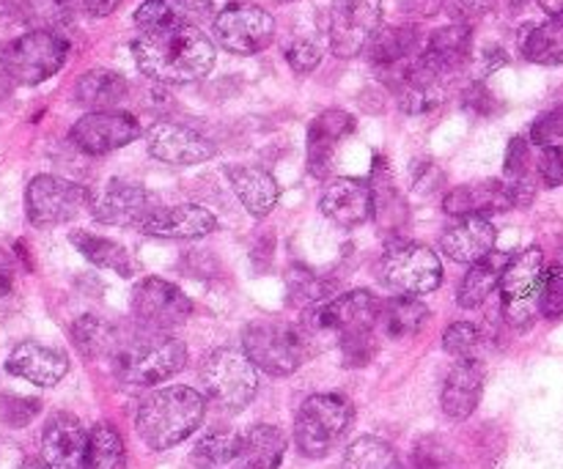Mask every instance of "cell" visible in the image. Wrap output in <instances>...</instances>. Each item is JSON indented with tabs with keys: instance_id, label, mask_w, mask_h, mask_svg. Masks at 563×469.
<instances>
[{
	"instance_id": "cell-3",
	"label": "cell",
	"mask_w": 563,
	"mask_h": 469,
	"mask_svg": "<svg viewBox=\"0 0 563 469\" xmlns=\"http://www.w3.org/2000/svg\"><path fill=\"white\" fill-rule=\"evenodd\" d=\"M313 349L317 344L302 324L278 322V319L251 322L242 335V351L251 357L258 371L269 377H291Z\"/></svg>"
},
{
	"instance_id": "cell-11",
	"label": "cell",
	"mask_w": 563,
	"mask_h": 469,
	"mask_svg": "<svg viewBox=\"0 0 563 469\" xmlns=\"http://www.w3.org/2000/svg\"><path fill=\"white\" fill-rule=\"evenodd\" d=\"M383 22V0H333L328 36L339 58H355L368 47Z\"/></svg>"
},
{
	"instance_id": "cell-31",
	"label": "cell",
	"mask_w": 563,
	"mask_h": 469,
	"mask_svg": "<svg viewBox=\"0 0 563 469\" xmlns=\"http://www.w3.org/2000/svg\"><path fill=\"white\" fill-rule=\"evenodd\" d=\"M71 340H75L80 355L88 357V360H99V357L113 360L119 346L124 344V335H121V330L113 322L88 313V316H80L71 324Z\"/></svg>"
},
{
	"instance_id": "cell-19",
	"label": "cell",
	"mask_w": 563,
	"mask_h": 469,
	"mask_svg": "<svg viewBox=\"0 0 563 469\" xmlns=\"http://www.w3.org/2000/svg\"><path fill=\"white\" fill-rule=\"evenodd\" d=\"M319 209L335 225H363L374 214V187L363 179H335L324 187Z\"/></svg>"
},
{
	"instance_id": "cell-35",
	"label": "cell",
	"mask_w": 563,
	"mask_h": 469,
	"mask_svg": "<svg viewBox=\"0 0 563 469\" xmlns=\"http://www.w3.org/2000/svg\"><path fill=\"white\" fill-rule=\"evenodd\" d=\"M429 308L423 305L418 297H394V300L383 302V311H379V324H383L385 333L390 338H407V335H416L418 330L427 324Z\"/></svg>"
},
{
	"instance_id": "cell-33",
	"label": "cell",
	"mask_w": 563,
	"mask_h": 469,
	"mask_svg": "<svg viewBox=\"0 0 563 469\" xmlns=\"http://www.w3.org/2000/svg\"><path fill=\"white\" fill-rule=\"evenodd\" d=\"M286 454V437L275 426H253L242 437L240 469H278Z\"/></svg>"
},
{
	"instance_id": "cell-4",
	"label": "cell",
	"mask_w": 563,
	"mask_h": 469,
	"mask_svg": "<svg viewBox=\"0 0 563 469\" xmlns=\"http://www.w3.org/2000/svg\"><path fill=\"white\" fill-rule=\"evenodd\" d=\"M110 362L121 382L148 388L179 373L187 362V349L174 335L143 330L141 335L124 338Z\"/></svg>"
},
{
	"instance_id": "cell-29",
	"label": "cell",
	"mask_w": 563,
	"mask_h": 469,
	"mask_svg": "<svg viewBox=\"0 0 563 469\" xmlns=\"http://www.w3.org/2000/svg\"><path fill=\"white\" fill-rule=\"evenodd\" d=\"M229 181L234 187L236 198L253 217H267L278 203V181L256 165H234L229 168Z\"/></svg>"
},
{
	"instance_id": "cell-28",
	"label": "cell",
	"mask_w": 563,
	"mask_h": 469,
	"mask_svg": "<svg viewBox=\"0 0 563 469\" xmlns=\"http://www.w3.org/2000/svg\"><path fill=\"white\" fill-rule=\"evenodd\" d=\"M418 55H421V33L410 25L379 27L377 36L368 42V60L383 71L399 69Z\"/></svg>"
},
{
	"instance_id": "cell-40",
	"label": "cell",
	"mask_w": 563,
	"mask_h": 469,
	"mask_svg": "<svg viewBox=\"0 0 563 469\" xmlns=\"http://www.w3.org/2000/svg\"><path fill=\"white\" fill-rule=\"evenodd\" d=\"M286 291H289L291 305H317L333 291L330 280L319 278L306 267H291L286 272Z\"/></svg>"
},
{
	"instance_id": "cell-39",
	"label": "cell",
	"mask_w": 563,
	"mask_h": 469,
	"mask_svg": "<svg viewBox=\"0 0 563 469\" xmlns=\"http://www.w3.org/2000/svg\"><path fill=\"white\" fill-rule=\"evenodd\" d=\"M341 469H401L396 450L377 437H361L350 445Z\"/></svg>"
},
{
	"instance_id": "cell-44",
	"label": "cell",
	"mask_w": 563,
	"mask_h": 469,
	"mask_svg": "<svg viewBox=\"0 0 563 469\" xmlns=\"http://www.w3.org/2000/svg\"><path fill=\"white\" fill-rule=\"evenodd\" d=\"M559 141H563V104L539 115L531 126V143L537 146H555Z\"/></svg>"
},
{
	"instance_id": "cell-51",
	"label": "cell",
	"mask_w": 563,
	"mask_h": 469,
	"mask_svg": "<svg viewBox=\"0 0 563 469\" xmlns=\"http://www.w3.org/2000/svg\"><path fill=\"white\" fill-rule=\"evenodd\" d=\"M412 467L416 469H451L449 450L434 439H423L412 454Z\"/></svg>"
},
{
	"instance_id": "cell-36",
	"label": "cell",
	"mask_w": 563,
	"mask_h": 469,
	"mask_svg": "<svg viewBox=\"0 0 563 469\" xmlns=\"http://www.w3.org/2000/svg\"><path fill=\"white\" fill-rule=\"evenodd\" d=\"M71 245H75L88 261L97 264L99 269H110V272L121 275V278H130L132 275L130 253L121 245H115V242L86 234V231H75V234H71Z\"/></svg>"
},
{
	"instance_id": "cell-53",
	"label": "cell",
	"mask_w": 563,
	"mask_h": 469,
	"mask_svg": "<svg viewBox=\"0 0 563 469\" xmlns=\"http://www.w3.org/2000/svg\"><path fill=\"white\" fill-rule=\"evenodd\" d=\"M27 16V5H22L20 0H0V27L16 25Z\"/></svg>"
},
{
	"instance_id": "cell-12",
	"label": "cell",
	"mask_w": 563,
	"mask_h": 469,
	"mask_svg": "<svg viewBox=\"0 0 563 469\" xmlns=\"http://www.w3.org/2000/svg\"><path fill=\"white\" fill-rule=\"evenodd\" d=\"M91 206V192L58 176H36L25 190L27 220L38 228L60 225Z\"/></svg>"
},
{
	"instance_id": "cell-46",
	"label": "cell",
	"mask_w": 563,
	"mask_h": 469,
	"mask_svg": "<svg viewBox=\"0 0 563 469\" xmlns=\"http://www.w3.org/2000/svg\"><path fill=\"white\" fill-rule=\"evenodd\" d=\"M77 3L80 0H31L27 3V16L47 22V25H58V22L69 20Z\"/></svg>"
},
{
	"instance_id": "cell-45",
	"label": "cell",
	"mask_w": 563,
	"mask_h": 469,
	"mask_svg": "<svg viewBox=\"0 0 563 469\" xmlns=\"http://www.w3.org/2000/svg\"><path fill=\"white\" fill-rule=\"evenodd\" d=\"M443 11L460 25H471V22L482 20L489 11L498 5V0H440Z\"/></svg>"
},
{
	"instance_id": "cell-52",
	"label": "cell",
	"mask_w": 563,
	"mask_h": 469,
	"mask_svg": "<svg viewBox=\"0 0 563 469\" xmlns=\"http://www.w3.org/2000/svg\"><path fill=\"white\" fill-rule=\"evenodd\" d=\"M462 104H465L467 113L473 115H493L498 113V99L493 97V91H489L487 86H482V82H473L471 88L465 91V97H462Z\"/></svg>"
},
{
	"instance_id": "cell-48",
	"label": "cell",
	"mask_w": 563,
	"mask_h": 469,
	"mask_svg": "<svg viewBox=\"0 0 563 469\" xmlns=\"http://www.w3.org/2000/svg\"><path fill=\"white\" fill-rule=\"evenodd\" d=\"M38 410H42L38 401L16 399V395H9V399L0 401V415H3V421L14 428L27 426V423L38 415Z\"/></svg>"
},
{
	"instance_id": "cell-30",
	"label": "cell",
	"mask_w": 563,
	"mask_h": 469,
	"mask_svg": "<svg viewBox=\"0 0 563 469\" xmlns=\"http://www.w3.org/2000/svg\"><path fill=\"white\" fill-rule=\"evenodd\" d=\"M509 258L511 256H506V253L493 250L487 258L473 264L471 272H467L465 280H462L460 291H456V302H460V308L473 311V308L484 305L487 297L500 286V278H504L506 267H509Z\"/></svg>"
},
{
	"instance_id": "cell-23",
	"label": "cell",
	"mask_w": 563,
	"mask_h": 469,
	"mask_svg": "<svg viewBox=\"0 0 563 469\" xmlns=\"http://www.w3.org/2000/svg\"><path fill=\"white\" fill-rule=\"evenodd\" d=\"M443 209L451 217H487V214L509 212L515 209L511 187L506 181H478L462 185L443 198Z\"/></svg>"
},
{
	"instance_id": "cell-14",
	"label": "cell",
	"mask_w": 563,
	"mask_h": 469,
	"mask_svg": "<svg viewBox=\"0 0 563 469\" xmlns=\"http://www.w3.org/2000/svg\"><path fill=\"white\" fill-rule=\"evenodd\" d=\"M275 20L262 5L234 3L214 16V38L234 55H256L273 44Z\"/></svg>"
},
{
	"instance_id": "cell-42",
	"label": "cell",
	"mask_w": 563,
	"mask_h": 469,
	"mask_svg": "<svg viewBox=\"0 0 563 469\" xmlns=\"http://www.w3.org/2000/svg\"><path fill=\"white\" fill-rule=\"evenodd\" d=\"M482 344V330L471 322H454L449 324L443 335V349L449 355L460 357V360H467V357H476L473 351Z\"/></svg>"
},
{
	"instance_id": "cell-54",
	"label": "cell",
	"mask_w": 563,
	"mask_h": 469,
	"mask_svg": "<svg viewBox=\"0 0 563 469\" xmlns=\"http://www.w3.org/2000/svg\"><path fill=\"white\" fill-rule=\"evenodd\" d=\"M11 283H14V264L5 253H0V297L9 294Z\"/></svg>"
},
{
	"instance_id": "cell-57",
	"label": "cell",
	"mask_w": 563,
	"mask_h": 469,
	"mask_svg": "<svg viewBox=\"0 0 563 469\" xmlns=\"http://www.w3.org/2000/svg\"><path fill=\"white\" fill-rule=\"evenodd\" d=\"M11 86H14V80H11L9 69H5V47H0V99L9 97Z\"/></svg>"
},
{
	"instance_id": "cell-18",
	"label": "cell",
	"mask_w": 563,
	"mask_h": 469,
	"mask_svg": "<svg viewBox=\"0 0 563 469\" xmlns=\"http://www.w3.org/2000/svg\"><path fill=\"white\" fill-rule=\"evenodd\" d=\"M88 434L75 415L58 412L42 434V465L47 469H86Z\"/></svg>"
},
{
	"instance_id": "cell-7",
	"label": "cell",
	"mask_w": 563,
	"mask_h": 469,
	"mask_svg": "<svg viewBox=\"0 0 563 469\" xmlns=\"http://www.w3.org/2000/svg\"><path fill=\"white\" fill-rule=\"evenodd\" d=\"M379 272H383L385 286L401 297L432 294L443 283V264L438 253L407 239L388 242Z\"/></svg>"
},
{
	"instance_id": "cell-55",
	"label": "cell",
	"mask_w": 563,
	"mask_h": 469,
	"mask_svg": "<svg viewBox=\"0 0 563 469\" xmlns=\"http://www.w3.org/2000/svg\"><path fill=\"white\" fill-rule=\"evenodd\" d=\"M119 3L121 0H80V5L86 9V14H91V16H108Z\"/></svg>"
},
{
	"instance_id": "cell-43",
	"label": "cell",
	"mask_w": 563,
	"mask_h": 469,
	"mask_svg": "<svg viewBox=\"0 0 563 469\" xmlns=\"http://www.w3.org/2000/svg\"><path fill=\"white\" fill-rule=\"evenodd\" d=\"M539 313H544L548 319L563 316V267L548 269V275H544Z\"/></svg>"
},
{
	"instance_id": "cell-47",
	"label": "cell",
	"mask_w": 563,
	"mask_h": 469,
	"mask_svg": "<svg viewBox=\"0 0 563 469\" xmlns=\"http://www.w3.org/2000/svg\"><path fill=\"white\" fill-rule=\"evenodd\" d=\"M528 165H531V148H528V141L526 137H511L509 148H506V163H504L506 181L526 179Z\"/></svg>"
},
{
	"instance_id": "cell-22",
	"label": "cell",
	"mask_w": 563,
	"mask_h": 469,
	"mask_svg": "<svg viewBox=\"0 0 563 469\" xmlns=\"http://www.w3.org/2000/svg\"><path fill=\"white\" fill-rule=\"evenodd\" d=\"M218 228V220L209 209L196 203H181V206L157 209L152 217L143 223V234L157 236V239H203Z\"/></svg>"
},
{
	"instance_id": "cell-2",
	"label": "cell",
	"mask_w": 563,
	"mask_h": 469,
	"mask_svg": "<svg viewBox=\"0 0 563 469\" xmlns=\"http://www.w3.org/2000/svg\"><path fill=\"white\" fill-rule=\"evenodd\" d=\"M207 401L192 388L176 384V388L157 390L146 395L137 406V434L152 450H168L185 443L201 426Z\"/></svg>"
},
{
	"instance_id": "cell-38",
	"label": "cell",
	"mask_w": 563,
	"mask_h": 469,
	"mask_svg": "<svg viewBox=\"0 0 563 469\" xmlns=\"http://www.w3.org/2000/svg\"><path fill=\"white\" fill-rule=\"evenodd\" d=\"M242 450V437L240 434L229 432V428H214V432L203 434L198 439L196 450H192V465L201 469H214L223 467L229 461L240 459Z\"/></svg>"
},
{
	"instance_id": "cell-58",
	"label": "cell",
	"mask_w": 563,
	"mask_h": 469,
	"mask_svg": "<svg viewBox=\"0 0 563 469\" xmlns=\"http://www.w3.org/2000/svg\"><path fill=\"white\" fill-rule=\"evenodd\" d=\"M539 5H542L544 11H548V14H553V16H561L563 14V0H537Z\"/></svg>"
},
{
	"instance_id": "cell-8",
	"label": "cell",
	"mask_w": 563,
	"mask_h": 469,
	"mask_svg": "<svg viewBox=\"0 0 563 469\" xmlns=\"http://www.w3.org/2000/svg\"><path fill=\"white\" fill-rule=\"evenodd\" d=\"M544 275H548V267L539 247H528L509 258V267L500 278V311H504L506 324L517 330L531 327L539 313Z\"/></svg>"
},
{
	"instance_id": "cell-24",
	"label": "cell",
	"mask_w": 563,
	"mask_h": 469,
	"mask_svg": "<svg viewBox=\"0 0 563 469\" xmlns=\"http://www.w3.org/2000/svg\"><path fill=\"white\" fill-rule=\"evenodd\" d=\"M473 53V31L471 25H445L429 36V42L421 49V64L427 66L432 75L443 80L445 75H454L456 69L467 64Z\"/></svg>"
},
{
	"instance_id": "cell-17",
	"label": "cell",
	"mask_w": 563,
	"mask_h": 469,
	"mask_svg": "<svg viewBox=\"0 0 563 469\" xmlns=\"http://www.w3.org/2000/svg\"><path fill=\"white\" fill-rule=\"evenodd\" d=\"M146 146L154 159L168 165H198L218 154L209 137L190 130V126L176 124V121H157L146 132Z\"/></svg>"
},
{
	"instance_id": "cell-6",
	"label": "cell",
	"mask_w": 563,
	"mask_h": 469,
	"mask_svg": "<svg viewBox=\"0 0 563 469\" xmlns=\"http://www.w3.org/2000/svg\"><path fill=\"white\" fill-rule=\"evenodd\" d=\"M355 417V406L341 393H317L306 399L295 421L297 448L308 459H322L344 437Z\"/></svg>"
},
{
	"instance_id": "cell-56",
	"label": "cell",
	"mask_w": 563,
	"mask_h": 469,
	"mask_svg": "<svg viewBox=\"0 0 563 469\" xmlns=\"http://www.w3.org/2000/svg\"><path fill=\"white\" fill-rule=\"evenodd\" d=\"M506 53L504 49H498V47H487V53H484V71H495L498 69V66H506Z\"/></svg>"
},
{
	"instance_id": "cell-27",
	"label": "cell",
	"mask_w": 563,
	"mask_h": 469,
	"mask_svg": "<svg viewBox=\"0 0 563 469\" xmlns=\"http://www.w3.org/2000/svg\"><path fill=\"white\" fill-rule=\"evenodd\" d=\"M209 16H212V0H146L135 11V22L143 31L198 27Z\"/></svg>"
},
{
	"instance_id": "cell-21",
	"label": "cell",
	"mask_w": 563,
	"mask_h": 469,
	"mask_svg": "<svg viewBox=\"0 0 563 469\" xmlns=\"http://www.w3.org/2000/svg\"><path fill=\"white\" fill-rule=\"evenodd\" d=\"M5 371L14 377L25 379V382L36 384V388H53L69 371V357L64 351L53 349V346L36 344V340H25L16 346L5 360Z\"/></svg>"
},
{
	"instance_id": "cell-16",
	"label": "cell",
	"mask_w": 563,
	"mask_h": 469,
	"mask_svg": "<svg viewBox=\"0 0 563 469\" xmlns=\"http://www.w3.org/2000/svg\"><path fill=\"white\" fill-rule=\"evenodd\" d=\"M141 137V124L135 115L115 113V110H102V113H88L71 126V143L80 152L102 157V154L115 152L126 143Z\"/></svg>"
},
{
	"instance_id": "cell-10",
	"label": "cell",
	"mask_w": 563,
	"mask_h": 469,
	"mask_svg": "<svg viewBox=\"0 0 563 469\" xmlns=\"http://www.w3.org/2000/svg\"><path fill=\"white\" fill-rule=\"evenodd\" d=\"M383 302L366 289H355L350 294H341L330 300L328 305L311 308L302 319V327L311 335L313 344L319 338H344L357 330H374L379 324Z\"/></svg>"
},
{
	"instance_id": "cell-49",
	"label": "cell",
	"mask_w": 563,
	"mask_h": 469,
	"mask_svg": "<svg viewBox=\"0 0 563 469\" xmlns=\"http://www.w3.org/2000/svg\"><path fill=\"white\" fill-rule=\"evenodd\" d=\"M539 179L544 187H561L563 185V146H544L539 154Z\"/></svg>"
},
{
	"instance_id": "cell-9",
	"label": "cell",
	"mask_w": 563,
	"mask_h": 469,
	"mask_svg": "<svg viewBox=\"0 0 563 469\" xmlns=\"http://www.w3.org/2000/svg\"><path fill=\"white\" fill-rule=\"evenodd\" d=\"M66 53H69V44L60 33L38 27L5 44V69L11 80L20 86H38L64 66Z\"/></svg>"
},
{
	"instance_id": "cell-37",
	"label": "cell",
	"mask_w": 563,
	"mask_h": 469,
	"mask_svg": "<svg viewBox=\"0 0 563 469\" xmlns=\"http://www.w3.org/2000/svg\"><path fill=\"white\" fill-rule=\"evenodd\" d=\"M126 454L124 439L115 432L113 423H97L88 432V450H86V469H124Z\"/></svg>"
},
{
	"instance_id": "cell-5",
	"label": "cell",
	"mask_w": 563,
	"mask_h": 469,
	"mask_svg": "<svg viewBox=\"0 0 563 469\" xmlns=\"http://www.w3.org/2000/svg\"><path fill=\"white\" fill-rule=\"evenodd\" d=\"M203 395L223 412H240L256 399L258 368L240 349H214L201 362Z\"/></svg>"
},
{
	"instance_id": "cell-26",
	"label": "cell",
	"mask_w": 563,
	"mask_h": 469,
	"mask_svg": "<svg viewBox=\"0 0 563 469\" xmlns=\"http://www.w3.org/2000/svg\"><path fill=\"white\" fill-rule=\"evenodd\" d=\"M495 247V225L487 217H462L440 239V250L456 264H476Z\"/></svg>"
},
{
	"instance_id": "cell-20",
	"label": "cell",
	"mask_w": 563,
	"mask_h": 469,
	"mask_svg": "<svg viewBox=\"0 0 563 469\" xmlns=\"http://www.w3.org/2000/svg\"><path fill=\"white\" fill-rule=\"evenodd\" d=\"M352 130H355V119L339 108L324 110L311 121L308 126V170L317 179H328V174L333 170L335 148L346 135H352Z\"/></svg>"
},
{
	"instance_id": "cell-15",
	"label": "cell",
	"mask_w": 563,
	"mask_h": 469,
	"mask_svg": "<svg viewBox=\"0 0 563 469\" xmlns=\"http://www.w3.org/2000/svg\"><path fill=\"white\" fill-rule=\"evenodd\" d=\"M88 212L104 225H119V228H130V225H141L157 212L152 192L143 185L124 179H110L99 192H91V206Z\"/></svg>"
},
{
	"instance_id": "cell-41",
	"label": "cell",
	"mask_w": 563,
	"mask_h": 469,
	"mask_svg": "<svg viewBox=\"0 0 563 469\" xmlns=\"http://www.w3.org/2000/svg\"><path fill=\"white\" fill-rule=\"evenodd\" d=\"M341 360L346 368H363L374 360V351H377V340H374L372 330H357V333L344 335L339 338Z\"/></svg>"
},
{
	"instance_id": "cell-34",
	"label": "cell",
	"mask_w": 563,
	"mask_h": 469,
	"mask_svg": "<svg viewBox=\"0 0 563 469\" xmlns=\"http://www.w3.org/2000/svg\"><path fill=\"white\" fill-rule=\"evenodd\" d=\"M522 55L531 64L542 66H561L563 64V14L553 20L533 25L520 42Z\"/></svg>"
},
{
	"instance_id": "cell-25",
	"label": "cell",
	"mask_w": 563,
	"mask_h": 469,
	"mask_svg": "<svg viewBox=\"0 0 563 469\" xmlns=\"http://www.w3.org/2000/svg\"><path fill=\"white\" fill-rule=\"evenodd\" d=\"M484 390V366L478 357H467L451 368L443 384V412L451 421H467L476 412Z\"/></svg>"
},
{
	"instance_id": "cell-59",
	"label": "cell",
	"mask_w": 563,
	"mask_h": 469,
	"mask_svg": "<svg viewBox=\"0 0 563 469\" xmlns=\"http://www.w3.org/2000/svg\"><path fill=\"white\" fill-rule=\"evenodd\" d=\"M522 3H526V0H511V5H515V9H520Z\"/></svg>"
},
{
	"instance_id": "cell-1",
	"label": "cell",
	"mask_w": 563,
	"mask_h": 469,
	"mask_svg": "<svg viewBox=\"0 0 563 469\" xmlns=\"http://www.w3.org/2000/svg\"><path fill=\"white\" fill-rule=\"evenodd\" d=\"M132 53L143 75L168 86L203 80L214 66V44L198 27L143 31V36L132 44Z\"/></svg>"
},
{
	"instance_id": "cell-50",
	"label": "cell",
	"mask_w": 563,
	"mask_h": 469,
	"mask_svg": "<svg viewBox=\"0 0 563 469\" xmlns=\"http://www.w3.org/2000/svg\"><path fill=\"white\" fill-rule=\"evenodd\" d=\"M286 60H289V66L295 71L308 75V71L317 69L319 60H322V49L311 42H295L289 49H286Z\"/></svg>"
},
{
	"instance_id": "cell-13",
	"label": "cell",
	"mask_w": 563,
	"mask_h": 469,
	"mask_svg": "<svg viewBox=\"0 0 563 469\" xmlns=\"http://www.w3.org/2000/svg\"><path fill=\"white\" fill-rule=\"evenodd\" d=\"M137 327L148 333H170L185 324L192 313L190 297L163 278H143L130 297Z\"/></svg>"
},
{
	"instance_id": "cell-32",
	"label": "cell",
	"mask_w": 563,
	"mask_h": 469,
	"mask_svg": "<svg viewBox=\"0 0 563 469\" xmlns=\"http://www.w3.org/2000/svg\"><path fill=\"white\" fill-rule=\"evenodd\" d=\"M130 86L119 71L110 69H93L86 71L80 80L75 82V99L82 108L102 113V110H113L121 99L126 97Z\"/></svg>"
}]
</instances>
